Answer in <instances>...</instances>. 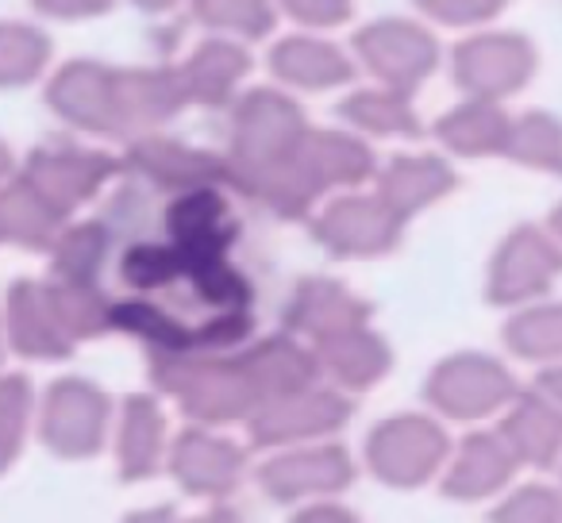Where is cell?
<instances>
[{
  "label": "cell",
  "mask_w": 562,
  "mask_h": 523,
  "mask_svg": "<svg viewBox=\"0 0 562 523\" xmlns=\"http://www.w3.org/2000/svg\"><path fill=\"white\" fill-rule=\"evenodd\" d=\"M355 55L393 89H408L424 81L439 62V43L424 24L405 16L374 20L355 35Z\"/></svg>",
  "instance_id": "cell-1"
},
{
  "label": "cell",
  "mask_w": 562,
  "mask_h": 523,
  "mask_svg": "<svg viewBox=\"0 0 562 523\" xmlns=\"http://www.w3.org/2000/svg\"><path fill=\"white\" fill-rule=\"evenodd\" d=\"M536 73V47L516 32H477L454 47V78L467 93L493 101Z\"/></svg>",
  "instance_id": "cell-2"
},
{
  "label": "cell",
  "mask_w": 562,
  "mask_h": 523,
  "mask_svg": "<svg viewBox=\"0 0 562 523\" xmlns=\"http://www.w3.org/2000/svg\"><path fill=\"white\" fill-rule=\"evenodd\" d=\"M47 104L74 127L86 132H124L120 116V70L101 62H66L50 78Z\"/></svg>",
  "instance_id": "cell-3"
},
{
  "label": "cell",
  "mask_w": 562,
  "mask_h": 523,
  "mask_svg": "<svg viewBox=\"0 0 562 523\" xmlns=\"http://www.w3.org/2000/svg\"><path fill=\"white\" fill-rule=\"evenodd\" d=\"M112 173V162L104 155L93 150H78V147H40L24 166V178L40 189L47 201H55L63 212H70L78 201L93 196L101 189V181Z\"/></svg>",
  "instance_id": "cell-4"
},
{
  "label": "cell",
  "mask_w": 562,
  "mask_h": 523,
  "mask_svg": "<svg viewBox=\"0 0 562 523\" xmlns=\"http://www.w3.org/2000/svg\"><path fill=\"white\" fill-rule=\"evenodd\" d=\"M9 343L27 359H63L74 339L66 336L63 320L47 297V285L16 282L9 289Z\"/></svg>",
  "instance_id": "cell-5"
},
{
  "label": "cell",
  "mask_w": 562,
  "mask_h": 523,
  "mask_svg": "<svg viewBox=\"0 0 562 523\" xmlns=\"http://www.w3.org/2000/svg\"><path fill=\"white\" fill-rule=\"evenodd\" d=\"M270 66L281 81L290 86H305V89H328L339 86L355 73V62L339 43L321 39L313 32L301 35H285L281 43H273L270 50Z\"/></svg>",
  "instance_id": "cell-6"
},
{
  "label": "cell",
  "mask_w": 562,
  "mask_h": 523,
  "mask_svg": "<svg viewBox=\"0 0 562 523\" xmlns=\"http://www.w3.org/2000/svg\"><path fill=\"white\" fill-rule=\"evenodd\" d=\"M66 212L40 193L32 181L20 178L0 181V242H20V247H50L58 239Z\"/></svg>",
  "instance_id": "cell-7"
},
{
  "label": "cell",
  "mask_w": 562,
  "mask_h": 523,
  "mask_svg": "<svg viewBox=\"0 0 562 523\" xmlns=\"http://www.w3.org/2000/svg\"><path fill=\"white\" fill-rule=\"evenodd\" d=\"M101 423V397L86 382H58L43 405V435L55 451H86L97 439Z\"/></svg>",
  "instance_id": "cell-8"
},
{
  "label": "cell",
  "mask_w": 562,
  "mask_h": 523,
  "mask_svg": "<svg viewBox=\"0 0 562 523\" xmlns=\"http://www.w3.org/2000/svg\"><path fill=\"white\" fill-rule=\"evenodd\" d=\"M178 73H181V86H186V96L193 93L201 101H212V96L227 93L235 86V78L247 73V50H243L239 39L209 35Z\"/></svg>",
  "instance_id": "cell-9"
},
{
  "label": "cell",
  "mask_w": 562,
  "mask_h": 523,
  "mask_svg": "<svg viewBox=\"0 0 562 523\" xmlns=\"http://www.w3.org/2000/svg\"><path fill=\"white\" fill-rule=\"evenodd\" d=\"M50 62V39L24 20H0V89H24L43 78Z\"/></svg>",
  "instance_id": "cell-10"
},
{
  "label": "cell",
  "mask_w": 562,
  "mask_h": 523,
  "mask_svg": "<svg viewBox=\"0 0 562 523\" xmlns=\"http://www.w3.org/2000/svg\"><path fill=\"white\" fill-rule=\"evenodd\" d=\"M189 4L212 35L227 39H262L273 27L270 0H189Z\"/></svg>",
  "instance_id": "cell-11"
},
{
  "label": "cell",
  "mask_w": 562,
  "mask_h": 523,
  "mask_svg": "<svg viewBox=\"0 0 562 523\" xmlns=\"http://www.w3.org/2000/svg\"><path fill=\"white\" fill-rule=\"evenodd\" d=\"M32 416V382L20 374L0 377V474L20 458Z\"/></svg>",
  "instance_id": "cell-12"
},
{
  "label": "cell",
  "mask_w": 562,
  "mask_h": 523,
  "mask_svg": "<svg viewBox=\"0 0 562 523\" xmlns=\"http://www.w3.org/2000/svg\"><path fill=\"white\" fill-rule=\"evenodd\" d=\"M424 16L443 27H482L505 9L508 0H416Z\"/></svg>",
  "instance_id": "cell-13"
},
{
  "label": "cell",
  "mask_w": 562,
  "mask_h": 523,
  "mask_svg": "<svg viewBox=\"0 0 562 523\" xmlns=\"http://www.w3.org/2000/svg\"><path fill=\"white\" fill-rule=\"evenodd\" d=\"M285 16H293L301 27H339L355 12V0H278Z\"/></svg>",
  "instance_id": "cell-14"
},
{
  "label": "cell",
  "mask_w": 562,
  "mask_h": 523,
  "mask_svg": "<svg viewBox=\"0 0 562 523\" xmlns=\"http://www.w3.org/2000/svg\"><path fill=\"white\" fill-rule=\"evenodd\" d=\"M35 12L50 20H93L116 4V0H32Z\"/></svg>",
  "instance_id": "cell-15"
},
{
  "label": "cell",
  "mask_w": 562,
  "mask_h": 523,
  "mask_svg": "<svg viewBox=\"0 0 562 523\" xmlns=\"http://www.w3.org/2000/svg\"><path fill=\"white\" fill-rule=\"evenodd\" d=\"M135 9H143V12H166V9H173L178 0H132Z\"/></svg>",
  "instance_id": "cell-16"
},
{
  "label": "cell",
  "mask_w": 562,
  "mask_h": 523,
  "mask_svg": "<svg viewBox=\"0 0 562 523\" xmlns=\"http://www.w3.org/2000/svg\"><path fill=\"white\" fill-rule=\"evenodd\" d=\"M9 173H12V155H9V147L0 143V181L9 178Z\"/></svg>",
  "instance_id": "cell-17"
},
{
  "label": "cell",
  "mask_w": 562,
  "mask_h": 523,
  "mask_svg": "<svg viewBox=\"0 0 562 523\" xmlns=\"http://www.w3.org/2000/svg\"><path fill=\"white\" fill-rule=\"evenodd\" d=\"M0 359H4V328H0Z\"/></svg>",
  "instance_id": "cell-18"
}]
</instances>
